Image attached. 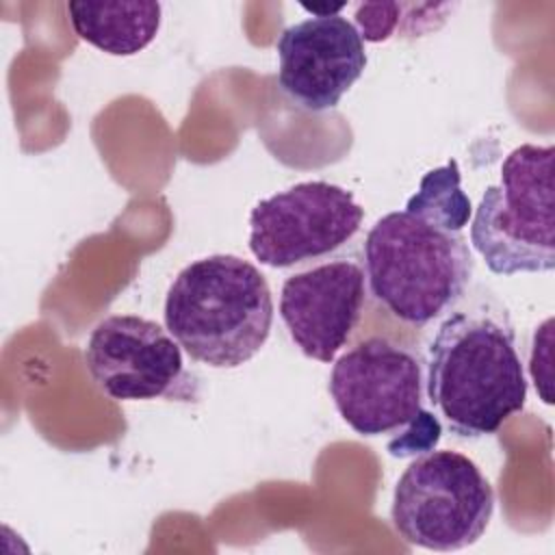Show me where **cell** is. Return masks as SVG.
<instances>
[{"mask_svg": "<svg viewBox=\"0 0 555 555\" xmlns=\"http://www.w3.org/2000/svg\"><path fill=\"white\" fill-rule=\"evenodd\" d=\"M425 392L451 434H494L527 401V379L507 312L488 301L453 310L427 349Z\"/></svg>", "mask_w": 555, "mask_h": 555, "instance_id": "obj_1", "label": "cell"}, {"mask_svg": "<svg viewBox=\"0 0 555 555\" xmlns=\"http://www.w3.org/2000/svg\"><path fill=\"white\" fill-rule=\"evenodd\" d=\"M165 327L191 360L236 369L267 343L273 297L251 262L215 254L186 264L165 297Z\"/></svg>", "mask_w": 555, "mask_h": 555, "instance_id": "obj_2", "label": "cell"}, {"mask_svg": "<svg viewBox=\"0 0 555 555\" xmlns=\"http://www.w3.org/2000/svg\"><path fill=\"white\" fill-rule=\"evenodd\" d=\"M364 273L386 312L408 325H427L464 297L473 254L462 232L392 210L364 238Z\"/></svg>", "mask_w": 555, "mask_h": 555, "instance_id": "obj_3", "label": "cell"}, {"mask_svg": "<svg viewBox=\"0 0 555 555\" xmlns=\"http://www.w3.org/2000/svg\"><path fill=\"white\" fill-rule=\"evenodd\" d=\"M553 156V145H518L501 165V182L475 208L470 243L496 275L555 267Z\"/></svg>", "mask_w": 555, "mask_h": 555, "instance_id": "obj_4", "label": "cell"}, {"mask_svg": "<svg viewBox=\"0 0 555 555\" xmlns=\"http://www.w3.org/2000/svg\"><path fill=\"white\" fill-rule=\"evenodd\" d=\"M494 512V490L479 466L457 451L421 453L399 477L390 520L397 533L427 551L475 544Z\"/></svg>", "mask_w": 555, "mask_h": 555, "instance_id": "obj_5", "label": "cell"}, {"mask_svg": "<svg viewBox=\"0 0 555 555\" xmlns=\"http://www.w3.org/2000/svg\"><path fill=\"white\" fill-rule=\"evenodd\" d=\"M423 366L414 351L371 336L332 366L330 395L343 421L360 436H399L429 414L423 408Z\"/></svg>", "mask_w": 555, "mask_h": 555, "instance_id": "obj_6", "label": "cell"}, {"mask_svg": "<svg viewBox=\"0 0 555 555\" xmlns=\"http://www.w3.org/2000/svg\"><path fill=\"white\" fill-rule=\"evenodd\" d=\"M85 364L95 386L115 401L197 397V382L184 369L176 338L137 314L102 319L89 334Z\"/></svg>", "mask_w": 555, "mask_h": 555, "instance_id": "obj_7", "label": "cell"}, {"mask_svg": "<svg viewBox=\"0 0 555 555\" xmlns=\"http://www.w3.org/2000/svg\"><path fill=\"white\" fill-rule=\"evenodd\" d=\"M362 219L351 191L323 180L299 182L251 208L249 249L267 267H293L343 247Z\"/></svg>", "mask_w": 555, "mask_h": 555, "instance_id": "obj_8", "label": "cell"}, {"mask_svg": "<svg viewBox=\"0 0 555 555\" xmlns=\"http://www.w3.org/2000/svg\"><path fill=\"white\" fill-rule=\"evenodd\" d=\"M275 50L282 93L312 113L334 108L366 67L364 41L340 13L284 28Z\"/></svg>", "mask_w": 555, "mask_h": 555, "instance_id": "obj_9", "label": "cell"}, {"mask_svg": "<svg viewBox=\"0 0 555 555\" xmlns=\"http://www.w3.org/2000/svg\"><path fill=\"white\" fill-rule=\"evenodd\" d=\"M364 304V267L351 258H336L284 280L280 317L304 356L332 362L360 323Z\"/></svg>", "mask_w": 555, "mask_h": 555, "instance_id": "obj_10", "label": "cell"}, {"mask_svg": "<svg viewBox=\"0 0 555 555\" xmlns=\"http://www.w3.org/2000/svg\"><path fill=\"white\" fill-rule=\"evenodd\" d=\"M74 33L113 56H132L160 28V2H67Z\"/></svg>", "mask_w": 555, "mask_h": 555, "instance_id": "obj_11", "label": "cell"}, {"mask_svg": "<svg viewBox=\"0 0 555 555\" xmlns=\"http://www.w3.org/2000/svg\"><path fill=\"white\" fill-rule=\"evenodd\" d=\"M453 9L455 4L449 2H360L353 20L362 41L379 43L390 37L416 39L438 30Z\"/></svg>", "mask_w": 555, "mask_h": 555, "instance_id": "obj_12", "label": "cell"}, {"mask_svg": "<svg viewBox=\"0 0 555 555\" xmlns=\"http://www.w3.org/2000/svg\"><path fill=\"white\" fill-rule=\"evenodd\" d=\"M460 167L457 160H449L442 167L429 169L418 184V191L408 199L405 210L442 225L453 232H462L468 225L473 206L468 195L460 186Z\"/></svg>", "mask_w": 555, "mask_h": 555, "instance_id": "obj_13", "label": "cell"}, {"mask_svg": "<svg viewBox=\"0 0 555 555\" xmlns=\"http://www.w3.org/2000/svg\"><path fill=\"white\" fill-rule=\"evenodd\" d=\"M347 4H301V9H306L308 13H312V17H327V15H338V11H343Z\"/></svg>", "mask_w": 555, "mask_h": 555, "instance_id": "obj_14", "label": "cell"}]
</instances>
